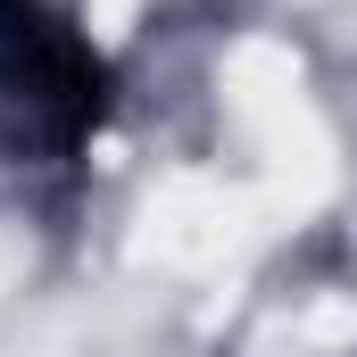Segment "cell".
<instances>
[{"instance_id": "1", "label": "cell", "mask_w": 357, "mask_h": 357, "mask_svg": "<svg viewBox=\"0 0 357 357\" xmlns=\"http://www.w3.org/2000/svg\"><path fill=\"white\" fill-rule=\"evenodd\" d=\"M108 116H116V67L75 25V8L0 0V158L75 167Z\"/></svg>"}]
</instances>
